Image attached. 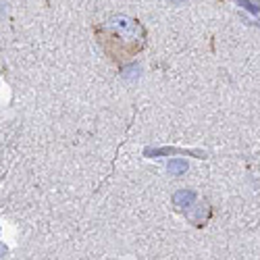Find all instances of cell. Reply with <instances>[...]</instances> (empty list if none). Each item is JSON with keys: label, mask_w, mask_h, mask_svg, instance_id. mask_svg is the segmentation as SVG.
I'll return each instance as SVG.
<instances>
[{"label": "cell", "mask_w": 260, "mask_h": 260, "mask_svg": "<svg viewBox=\"0 0 260 260\" xmlns=\"http://www.w3.org/2000/svg\"><path fill=\"white\" fill-rule=\"evenodd\" d=\"M100 46L117 60H127L138 54L144 46V29L138 21L115 15L108 17L98 27Z\"/></svg>", "instance_id": "6da1fadb"}]
</instances>
